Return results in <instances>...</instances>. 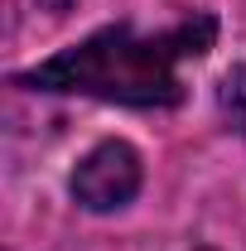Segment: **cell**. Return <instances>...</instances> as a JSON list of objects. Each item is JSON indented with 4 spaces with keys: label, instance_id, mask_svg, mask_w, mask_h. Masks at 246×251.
Listing matches in <instances>:
<instances>
[{
    "label": "cell",
    "instance_id": "cell-1",
    "mask_svg": "<svg viewBox=\"0 0 246 251\" xmlns=\"http://www.w3.org/2000/svg\"><path fill=\"white\" fill-rule=\"evenodd\" d=\"M213 44V20L179 25L164 34H135L130 25L92 34L77 49H63L44 68L25 73L20 82L44 87V92H82L101 101H125V106H174L179 87V63L208 53Z\"/></svg>",
    "mask_w": 246,
    "mask_h": 251
},
{
    "label": "cell",
    "instance_id": "cell-2",
    "mask_svg": "<svg viewBox=\"0 0 246 251\" xmlns=\"http://www.w3.org/2000/svg\"><path fill=\"white\" fill-rule=\"evenodd\" d=\"M135 193H140V155L125 140H101L73 169V198L92 213L125 208Z\"/></svg>",
    "mask_w": 246,
    "mask_h": 251
},
{
    "label": "cell",
    "instance_id": "cell-3",
    "mask_svg": "<svg viewBox=\"0 0 246 251\" xmlns=\"http://www.w3.org/2000/svg\"><path fill=\"white\" fill-rule=\"evenodd\" d=\"M217 106H222V116L232 121V130H242V135H246V68H237V73L222 77V87H217Z\"/></svg>",
    "mask_w": 246,
    "mask_h": 251
}]
</instances>
